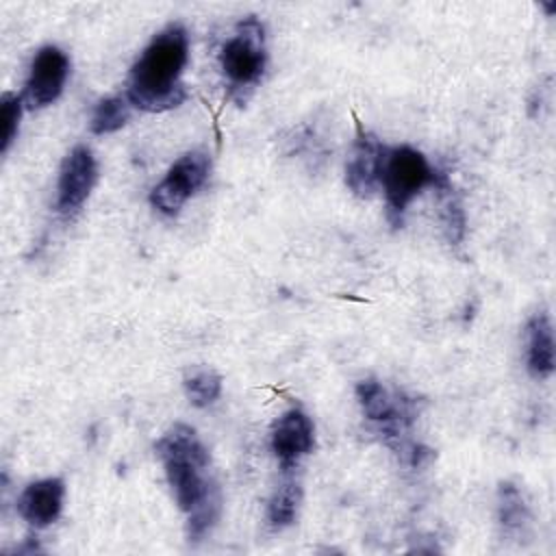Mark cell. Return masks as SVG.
I'll use <instances>...</instances> for the list:
<instances>
[{
	"label": "cell",
	"mask_w": 556,
	"mask_h": 556,
	"mask_svg": "<svg viewBox=\"0 0 556 556\" xmlns=\"http://www.w3.org/2000/svg\"><path fill=\"white\" fill-rule=\"evenodd\" d=\"M269 443L282 473H291L298 463L313 452L315 426L302 408H289L274 421Z\"/></svg>",
	"instance_id": "10"
},
{
	"label": "cell",
	"mask_w": 556,
	"mask_h": 556,
	"mask_svg": "<svg viewBox=\"0 0 556 556\" xmlns=\"http://www.w3.org/2000/svg\"><path fill=\"white\" fill-rule=\"evenodd\" d=\"M497 521L504 534H517L530 521V506L513 482H502L497 489Z\"/></svg>",
	"instance_id": "13"
},
{
	"label": "cell",
	"mask_w": 556,
	"mask_h": 556,
	"mask_svg": "<svg viewBox=\"0 0 556 556\" xmlns=\"http://www.w3.org/2000/svg\"><path fill=\"white\" fill-rule=\"evenodd\" d=\"M219 67L226 78L230 98L245 102L252 89L261 83L267 67L265 26L258 17L248 15L226 39L219 52Z\"/></svg>",
	"instance_id": "4"
},
{
	"label": "cell",
	"mask_w": 556,
	"mask_h": 556,
	"mask_svg": "<svg viewBox=\"0 0 556 556\" xmlns=\"http://www.w3.org/2000/svg\"><path fill=\"white\" fill-rule=\"evenodd\" d=\"M380 187L384 191L387 219L393 228H400L408 204L428 187L443 191L450 187V178L434 169L424 152L410 146H393L387 148L382 161Z\"/></svg>",
	"instance_id": "3"
},
{
	"label": "cell",
	"mask_w": 556,
	"mask_h": 556,
	"mask_svg": "<svg viewBox=\"0 0 556 556\" xmlns=\"http://www.w3.org/2000/svg\"><path fill=\"white\" fill-rule=\"evenodd\" d=\"M356 400L365 419L376 424L384 441L404 458H408L417 443L404 441V432L417 419V400L404 395L402 391H389L376 378H365L356 384Z\"/></svg>",
	"instance_id": "5"
},
{
	"label": "cell",
	"mask_w": 556,
	"mask_h": 556,
	"mask_svg": "<svg viewBox=\"0 0 556 556\" xmlns=\"http://www.w3.org/2000/svg\"><path fill=\"white\" fill-rule=\"evenodd\" d=\"M211 159L202 150L185 152L172 163L163 180L150 191V204L161 215L176 217L185 202L193 198L208 180Z\"/></svg>",
	"instance_id": "6"
},
{
	"label": "cell",
	"mask_w": 556,
	"mask_h": 556,
	"mask_svg": "<svg viewBox=\"0 0 556 556\" xmlns=\"http://www.w3.org/2000/svg\"><path fill=\"white\" fill-rule=\"evenodd\" d=\"M189 61V33L174 22L159 30L132 63L126 98L132 106L148 113H161L180 106L187 100V87L180 80Z\"/></svg>",
	"instance_id": "2"
},
{
	"label": "cell",
	"mask_w": 556,
	"mask_h": 556,
	"mask_svg": "<svg viewBox=\"0 0 556 556\" xmlns=\"http://www.w3.org/2000/svg\"><path fill=\"white\" fill-rule=\"evenodd\" d=\"M65 500V482L63 478H41L24 486L17 497V515L33 528H48L52 526Z\"/></svg>",
	"instance_id": "11"
},
{
	"label": "cell",
	"mask_w": 556,
	"mask_h": 556,
	"mask_svg": "<svg viewBox=\"0 0 556 556\" xmlns=\"http://www.w3.org/2000/svg\"><path fill=\"white\" fill-rule=\"evenodd\" d=\"M70 76V56L59 46H41L33 61L24 83L22 100L28 109H43L52 104L65 87Z\"/></svg>",
	"instance_id": "7"
},
{
	"label": "cell",
	"mask_w": 556,
	"mask_h": 556,
	"mask_svg": "<svg viewBox=\"0 0 556 556\" xmlns=\"http://www.w3.org/2000/svg\"><path fill=\"white\" fill-rule=\"evenodd\" d=\"M182 387H185L187 400L195 408H206L222 393V376L211 367H193L185 374Z\"/></svg>",
	"instance_id": "15"
},
{
	"label": "cell",
	"mask_w": 556,
	"mask_h": 556,
	"mask_svg": "<svg viewBox=\"0 0 556 556\" xmlns=\"http://www.w3.org/2000/svg\"><path fill=\"white\" fill-rule=\"evenodd\" d=\"M98 180V163L87 146H74L61 163L56 180V213L72 219L87 202Z\"/></svg>",
	"instance_id": "8"
},
{
	"label": "cell",
	"mask_w": 556,
	"mask_h": 556,
	"mask_svg": "<svg viewBox=\"0 0 556 556\" xmlns=\"http://www.w3.org/2000/svg\"><path fill=\"white\" fill-rule=\"evenodd\" d=\"M445 195H447V200L443 206V226H445L450 243L458 245L465 237V213H463L458 200L452 198V187L445 189Z\"/></svg>",
	"instance_id": "18"
},
{
	"label": "cell",
	"mask_w": 556,
	"mask_h": 556,
	"mask_svg": "<svg viewBox=\"0 0 556 556\" xmlns=\"http://www.w3.org/2000/svg\"><path fill=\"white\" fill-rule=\"evenodd\" d=\"M178 508L187 515V536L202 541L222 515V491L208 473L211 456L198 432L174 424L154 445Z\"/></svg>",
	"instance_id": "1"
},
{
	"label": "cell",
	"mask_w": 556,
	"mask_h": 556,
	"mask_svg": "<svg viewBox=\"0 0 556 556\" xmlns=\"http://www.w3.org/2000/svg\"><path fill=\"white\" fill-rule=\"evenodd\" d=\"M302 502V486L295 480H285L271 493L267 502V523L271 530H282L291 526L298 517V508Z\"/></svg>",
	"instance_id": "14"
},
{
	"label": "cell",
	"mask_w": 556,
	"mask_h": 556,
	"mask_svg": "<svg viewBox=\"0 0 556 556\" xmlns=\"http://www.w3.org/2000/svg\"><path fill=\"white\" fill-rule=\"evenodd\" d=\"M24 100L15 93H4L0 98V122H2V141H0V154H7L11 143L17 137L20 130V117H22Z\"/></svg>",
	"instance_id": "17"
},
{
	"label": "cell",
	"mask_w": 556,
	"mask_h": 556,
	"mask_svg": "<svg viewBox=\"0 0 556 556\" xmlns=\"http://www.w3.org/2000/svg\"><path fill=\"white\" fill-rule=\"evenodd\" d=\"M130 119V102L126 96H111L100 100L89 119V128L93 135H109L126 126Z\"/></svg>",
	"instance_id": "16"
},
{
	"label": "cell",
	"mask_w": 556,
	"mask_h": 556,
	"mask_svg": "<svg viewBox=\"0 0 556 556\" xmlns=\"http://www.w3.org/2000/svg\"><path fill=\"white\" fill-rule=\"evenodd\" d=\"M387 148L363 122H356L354 143L345 163V185L358 198H369L380 187V172Z\"/></svg>",
	"instance_id": "9"
},
{
	"label": "cell",
	"mask_w": 556,
	"mask_h": 556,
	"mask_svg": "<svg viewBox=\"0 0 556 556\" xmlns=\"http://www.w3.org/2000/svg\"><path fill=\"white\" fill-rule=\"evenodd\" d=\"M526 367L532 378L545 380L554 374V330L547 313H534L526 324Z\"/></svg>",
	"instance_id": "12"
}]
</instances>
